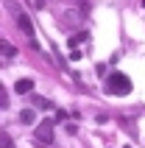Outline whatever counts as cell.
I'll use <instances>...</instances> for the list:
<instances>
[{
    "mask_svg": "<svg viewBox=\"0 0 145 148\" xmlns=\"http://www.w3.org/2000/svg\"><path fill=\"white\" fill-rule=\"evenodd\" d=\"M36 140L39 143H53V120H45V123L36 126Z\"/></svg>",
    "mask_w": 145,
    "mask_h": 148,
    "instance_id": "cell-2",
    "label": "cell"
},
{
    "mask_svg": "<svg viewBox=\"0 0 145 148\" xmlns=\"http://www.w3.org/2000/svg\"><path fill=\"white\" fill-rule=\"evenodd\" d=\"M123 148H131V145H123Z\"/></svg>",
    "mask_w": 145,
    "mask_h": 148,
    "instance_id": "cell-12",
    "label": "cell"
},
{
    "mask_svg": "<svg viewBox=\"0 0 145 148\" xmlns=\"http://www.w3.org/2000/svg\"><path fill=\"white\" fill-rule=\"evenodd\" d=\"M106 92H109V95H129V92H131V81H129V75H123V73H112L109 78H106Z\"/></svg>",
    "mask_w": 145,
    "mask_h": 148,
    "instance_id": "cell-1",
    "label": "cell"
},
{
    "mask_svg": "<svg viewBox=\"0 0 145 148\" xmlns=\"http://www.w3.org/2000/svg\"><path fill=\"white\" fill-rule=\"evenodd\" d=\"M0 53H3L6 59H11L17 50H14V45H11V42H6V39H3V42H0Z\"/></svg>",
    "mask_w": 145,
    "mask_h": 148,
    "instance_id": "cell-7",
    "label": "cell"
},
{
    "mask_svg": "<svg viewBox=\"0 0 145 148\" xmlns=\"http://www.w3.org/2000/svg\"><path fill=\"white\" fill-rule=\"evenodd\" d=\"M142 6H145V0H142Z\"/></svg>",
    "mask_w": 145,
    "mask_h": 148,
    "instance_id": "cell-13",
    "label": "cell"
},
{
    "mask_svg": "<svg viewBox=\"0 0 145 148\" xmlns=\"http://www.w3.org/2000/svg\"><path fill=\"white\" fill-rule=\"evenodd\" d=\"M70 59H72V62H78V59H81V50L72 48V50H70Z\"/></svg>",
    "mask_w": 145,
    "mask_h": 148,
    "instance_id": "cell-9",
    "label": "cell"
},
{
    "mask_svg": "<svg viewBox=\"0 0 145 148\" xmlns=\"http://www.w3.org/2000/svg\"><path fill=\"white\" fill-rule=\"evenodd\" d=\"M14 90L20 92V95H25V92H31V90H34V78H20V81L14 84Z\"/></svg>",
    "mask_w": 145,
    "mask_h": 148,
    "instance_id": "cell-4",
    "label": "cell"
},
{
    "mask_svg": "<svg viewBox=\"0 0 145 148\" xmlns=\"http://www.w3.org/2000/svg\"><path fill=\"white\" fill-rule=\"evenodd\" d=\"M34 106L36 109H50V101L42 98V95H34Z\"/></svg>",
    "mask_w": 145,
    "mask_h": 148,
    "instance_id": "cell-8",
    "label": "cell"
},
{
    "mask_svg": "<svg viewBox=\"0 0 145 148\" xmlns=\"http://www.w3.org/2000/svg\"><path fill=\"white\" fill-rule=\"evenodd\" d=\"M87 39H89V34H87V31H78L75 36H70V50H72V48H78L81 42H87Z\"/></svg>",
    "mask_w": 145,
    "mask_h": 148,
    "instance_id": "cell-6",
    "label": "cell"
},
{
    "mask_svg": "<svg viewBox=\"0 0 145 148\" xmlns=\"http://www.w3.org/2000/svg\"><path fill=\"white\" fill-rule=\"evenodd\" d=\"M20 120H23L25 126H34L36 123V112H34V109H23V112H20Z\"/></svg>",
    "mask_w": 145,
    "mask_h": 148,
    "instance_id": "cell-5",
    "label": "cell"
},
{
    "mask_svg": "<svg viewBox=\"0 0 145 148\" xmlns=\"http://www.w3.org/2000/svg\"><path fill=\"white\" fill-rule=\"evenodd\" d=\"M45 3H48V0H36V8H45Z\"/></svg>",
    "mask_w": 145,
    "mask_h": 148,
    "instance_id": "cell-11",
    "label": "cell"
},
{
    "mask_svg": "<svg viewBox=\"0 0 145 148\" xmlns=\"http://www.w3.org/2000/svg\"><path fill=\"white\" fill-rule=\"evenodd\" d=\"M14 20H17V25H20V31H23L25 36H34V23H31V17L25 14V11H20Z\"/></svg>",
    "mask_w": 145,
    "mask_h": 148,
    "instance_id": "cell-3",
    "label": "cell"
},
{
    "mask_svg": "<svg viewBox=\"0 0 145 148\" xmlns=\"http://www.w3.org/2000/svg\"><path fill=\"white\" fill-rule=\"evenodd\" d=\"M3 148H14V143H11V137H8V134H3Z\"/></svg>",
    "mask_w": 145,
    "mask_h": 148,
    "instance_id": "cell-10",
    "label": "cell"
}]
</instances>
